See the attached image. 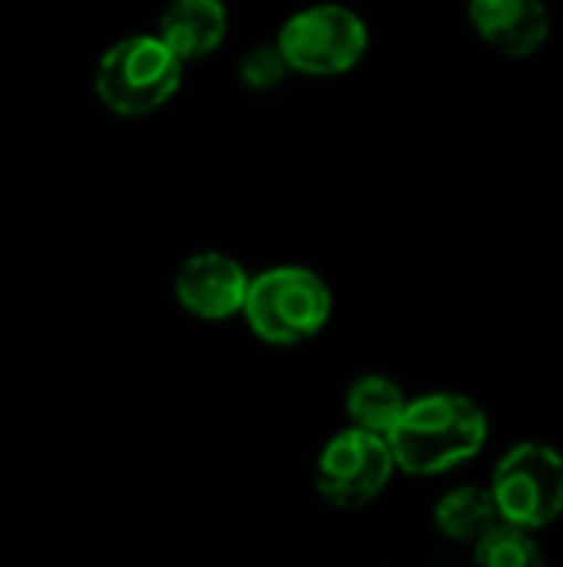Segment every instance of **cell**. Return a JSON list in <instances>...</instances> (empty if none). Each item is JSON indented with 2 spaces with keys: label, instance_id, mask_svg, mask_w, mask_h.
<instances>
[{
  "label": "cell",
  "instance_id": "7c38bea8",
  "mask_svg": "<svg viewBox=\"0 0 563 567\" xmlns=\"http://www.w3.org/2000/svg\"><path fill=\"white\" fill-rule=\"evenodd\" d=\"M475 561L481 567H541L544 551L538 548L528 528L511 522H494L475 542Z\"/></svg>",
  "mask_w": 563,
  "mask_h": 567
},
{
  "label": "cell",
  "instance_id": "ba28073f",
  "mask_svg": "<svg viewBox=\"0 0 563 567\" xmlns=\"http://www.w3.org/2000/svg\"><path fill=\"white\" fill-rule=\"evenodd\" d=\"M468 20L504 56H531L551 37V10L544 0H468Z\"/></svg>",
  "mask_w": 563,
  "mask_h": 567
},
{
  "label": "cell",
  "instance_id": "277c9868",
  "mask_svg": "<svg viewBox=\"0 0 563 567\" xmlns=\"http://www.w3.org/2000/svg\"><path fill=\"white\" fill-rule=\"evenodd\" d=\"M275 47L289 70L305 76H338L348 73L368 50L365 20L342 3H315L292 13Z\"/></svg>",
  "mask_w": 563,
  "mask_h": 567
},
{
  "label": "cell",
  "instance_id": "30bf717a",
  "mask_svg": "<svg viewBox=\"0 0 563 567\" xmlns=\"http://www.w3.org/2000/svg\"><path fill=\"white\" fill-rule=\"evenodd\" d=\"M494 522H501V515L491 498V488L461 485L441 495V502L435 505V528L458 545H475Z\"/></svg>",
  "mask_w": 563,
  "mask_h": 567
},
{
  "label": "cell",
  "instance_id": "4fadbf2b",
  "mask_svg": "<svg viewBox=\"0 0 563 567\" xmlns=\"http://www.w3.org/2000/svg\"><path fill=\"white\" fill-rule=\"evenodd\" d=\"M285 60H282V53H279V47L272 43V47H252L246 56H242V66H239V73H242V80L252 86V90H265V86H275L282 76H285Z\"/></svg>",
  "mask_w": 563,
  "mask_h": 567
},
{
  "label": "cell",
  "instance_id": "9c48e42d",
  "mask_svg": "<svg viewBox=\"0 0 563 567\" xmlns=\"http://www.w3.org/2000/svg\"><path fill=\"white\" fill-rule=\"evenodd\" d=\"M229 30V10L222 0H173L163 17L156 37L183 60L209 56Z\"/></svg>",
  "mask_w": 563,
  "mask_h": 567
},
{
  "label": "cell",
  "instance_id": "7a4b0ae2",
  "mask_svg": "<svg viewBox=\"0 0 563 567\" xmlns=\"http://www.w3.org/2000/svg\"><path fill=\"white\" fill-rule=\"evenodd\" d=\"M242 316L262 342L299 346L329 326L332 289L305 266H272L249 279Z\"/></svg>",
  "mask_w": 563,
  "mask_h": 567
},
{
  "label": "cell",
  "instance_id": "8992f818",
  "mask_svg": "<svg viewBox=\"0 0 563 567\" xmlns=\"http://www.w3.org/2000/svg\"><path fill=\"white\" fill-rule=\"evenodd\" d=\"M395 475L385 435L365 429L338 432L315 462V488L335 508H362L375 502Z\"/></svg>",
  "mask_w": 563,
  "mask_h": 567
},
{
  "label": "cell",
  "instance_id": "6da1fadb",
  "mask_svg": "<svg viewBox=\"0 0 563 567\" xmlns=\"http://www.w3.org/2000/svg\"><path fill=\"white\" fill-rule=\"evenodd\" d=\"M395 468L408 475H445L488 445L484 409L458 392H431L408 399L402 419L385 435Z\"/></svg>",
  "mask_w": 563,
  "mask_h": 567
},
{
  "label": "cell",
  "instance_id": "8fae6325",
  "mask_svg": "<svg viewBox=\"0 0 563 567\" xmlns=\"http://www.w3.org/2000/svg\"><path fill=\"white\" fill-rule=\"evenodd\" d=\"M405 405H408V395L388 375H362L352 382L345 395V412L352 425L375 432V435H388L395 422L402 419Z\"/></svg>",
  "mask_w": 563,
  "mask_h": 567
},
{
  "label": "cell",
  "instance_id": "5b68a950",
  "mask_svg": "<svg viewBox=\"0 0 563 567\" xmlns=\"http://www.w3.org/2000/svg\"><path fill=\"white\" fill-rule=\"evenodd\" d=\"M491 498L501 522L528 532L554 525L563 515V455L538 442L514 445L494 465Z\"/></svg>",
  "mask_w": 563,
  "mask_h": 567
},
{
  "label": "cell",
  "instance_id": "52a82bcc",
  "mask_svg": "<svg viewBox=\"0 0 563 567\" xmlns=\"http://www.w3.org/2000/svg\"><path fill=\"white\" fill-rule=\"evenodd\" d=\"M249 272L226 252H196L176 272V299L186 312L222 322L242 312Z\"/></svg>",
  "mask_w": 563,
  "mask_h": 567
},
{
  "label": "cell",
  "instance_id": "3957f363",
  "mask_svg": "<svg viewBox=\"0 0 563 567\" xmlns=\"http://www.w3.org/2000/svg\"><path fill=\"white\" fill-rule=\"evenodd\" d=\"M183 83V60L156 37L136 33L113 43L96 63V96L119 116H146L166 106Z\"/></svg>",
  "mask_w": 563,
  "mask_h": 567
}]
</instances>
